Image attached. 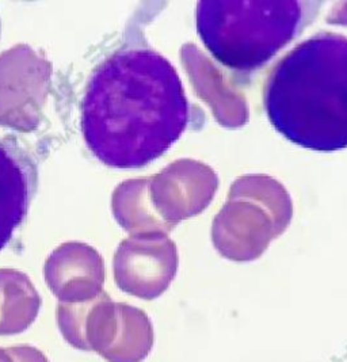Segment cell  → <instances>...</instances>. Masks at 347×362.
<instances>
[{"mask_svg":"<svg viewBox=\"0 0 347 362\" xmlns=\"http://www.w3.org/2000/svg\"><path fill=\"white\" fill-rule=\"evenodd\" d=\"M189 103L182 82L162 54L119 50L93 74L82 103L84 140L114 168H137L160 158L182 136Z\"/></svg>","mask_w":347,"mask_h":362,"instance_id":"6da1fadb","label":"cell"},{"mask_svg":"<svg viewBox=\"0 0 347 362\" xmlns=\"http://www.w3.org/2000/svg\"><path fill=\"white\" fill-rule=\"evenodd\" d=\"M270 124L302 148H347V38L319 33L298 44L265 86Z\"/></svg>","mask_w":347,"mask_h":362,"instance_id":"7a4b0ae2","label":"cell"},{"mask_svg":"<svg viewBox=\"0 0 347 362\" xmlns=\"http://www.w3.org/2000/svg\"><path fill=\"white\" fill-rule=\"evenodd\" d=\"M302 4L280 1H199L197 30L221 64L249 72L265 66L298 34Z\"/></svg>","mask_w":347,"mask_h":362,"instance_id":"3957f363","label":"cell"},{"mask_svg":"<svg viewBox=\"0 0 347 362\" xmlns=\"http://www.w3.org/2000/svg\"><path fill=\"white\" fill-rule=\"evenodd\" d=\"M293 204L280 182L249 175L235 182L231 199L216 221V245L232 261L259 258L289 227Z\"/></svg>","mask_w":347,"mask_h":362,"instance_id":"277c9868","label":"cell"},{"mask_svg":"<svg viewBox=\"0 0 347 362\" xmlns=\"http://www.w3.org/2000/svg\"><path fill=\"white\" fill-rule=\"evenodd\" d=\"M97 308L81 317L59 313L60 329L69 345L95 351L109 362H141L153 345L147 316L132 308Z\"/></svg>","mask_w":347,"mask_h":362,"instance_id":"5b68a950","label":"cell"},{"mask_svg":"<svg viewBox=\"0 0 347 362\" xmlns=\"http://www.w3.org/2000/svg\"><path fill=\"white\" fill-rule=\"evenodd\" d=\"M29 199L28 174L17 155L0 144V250L22 223Z\"/></svg>","mask_w":347,"mask_h":362,"instance_id":"8992f818","label":"cell"},{"mask_svg":"<svg viewBox=\"0 0 347 362\" xmlns=\"http://www.w3.org/2000/svg\"><path fill=\"white\" fill-rule=\"evenodd\" d=\"M7 351L13 356L16 362H48V360L37 349L30 346H17L10 347Z\"/></svg>","mask_w":347,"mask_h":362,"instance_id":"52a82bcc","label":"cell"},{"mask_svg":"<svg viewBox=\"0 0 347 362\" xmlns=\"http://www.w3.org/2000/svg\"><path fill=\"white\" fill-rule=\"evenodd\" d=\"M327 21H329V23H332V25L347 26V1L335 4L331 8Z\"/></svg>","mask_w":347,"mask_h":362,"instance_id":"ba28073f","label":"cell"},{"mask_svg":"<svg viewBox=\"0 0 347 362\" xmlns=\"http://www.w3.org/2000/svg\"><path fill=\"white\" fill-rule=\"evenodd\" d=\"M0 362H16L13 356L7 351V349H0Z\"/></svg>","mask_w":347,"mask_h":362,"instance_id":"9c48e42d","label":"cell"}]
</instances>
